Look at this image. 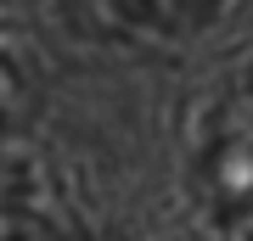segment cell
I'll list each match as a JSON object with an SVG mask.
<instances>
[{
    "instance_id": "6da1fadb",
    "label": "cell",
    "mask_w": 253,
    "mask_h": 241,
    "mask_svg": "<svg viewBox=\"0 0 253 241\" xmlns=\"http://www.w3.org/2000/svg\"><path fill=\"white\" fill-rule=\"evenodd\" d=\"M214 6L219 0H135V11L158 28H197L214 17Z\"/></svg>"
}]
</instances>
